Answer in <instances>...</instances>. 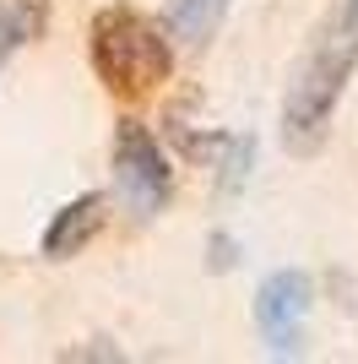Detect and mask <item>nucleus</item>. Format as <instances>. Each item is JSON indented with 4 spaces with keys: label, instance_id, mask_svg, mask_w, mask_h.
<instances>
[{
    "label": "nucleus",
    "instance_id": "1",
    "mask_svg": "<svg viewBox=\"0 0 358 364\" xmlns=\"http://www.w3.org/2000/svg\"><path fill=\"white\" fill-rule=\"evenodd\" d=\"M358 71V0H342L315 28L310 49L298 55L283 92V141L288 152H315L331 131V114L342 104L347 82Z\"/></svg>",
    "mask_w": 358,
    "mask_h": 364
},
{
    "label": "nucleus",
    "instance_id": "2",
    "mask_svg": "<svg viewBox=\"0 0 358 364\" xmlns=\"http://www.w3.org/2000/svg\"><path fill=\"white\" fill-rule=\"evenodd\" d=\"M87 55H92L98 82L109 92H125V98H141V92L163 87L168 71H174L168 28H158V16L136 11V6H104L92 16Z\"/></svg>",
    "mask_w": 358,
    "mask_h": 364
},
{
    "label": "nucleus",
    "instance_id": "3",
    "mask_svg": "<svg viewBox=\"0 0 358 364\" xmlns=\"http://www.w3.org/2000/svg\"><path fill=\"white\" fill-rule=\"evenodd\" d=\"M114 185L136 218L163 213L168 196H174V164H168L163 141L141 120H119L114 131Z\"/></svg>",
    "mask_w": 358,
    "mask_h": 364
},
{
    "label": "nucleus",
    "instance_id": "4",
    "mask_svg": "<svg viewBox=\"0 0 358 364\" xmlns=\"http://www.w3.org/2000/svg\"><path fill=\"white\" fill-rule=\"evenodd\" d=\"M310 304H315V289H310V272H298V267L271 272L266 283L255 289V326H261L266 353L288 359V353L304 348V321H310Z\"/></svg>",
    "mask_w": 358,
    "mask_h": 364
},
{
    "label": "nucleus",
    "instance_id": "5",
    "mask_svg": "<svg viewBox=\"0 0 358 364\" xmlns=\"http://www.w3.org/2000/svg\"><path fill=\"white\" fill-rule=\"evenodd\" d=\"M109 223V196L104 191H87V196H76L71 207H60L55 223L44 228V256L49 261H71L82 256L92 240H98V228Z\"/></svg>",
    "mask_w": 358,
    "mask_h": 364
},
{
    "label": "nucleus",
    "instance_id": "6",
    "mask_svg": "<svg viewBox=\"0 0 358 364\" xmlns=\"http://www.w3.org/2000/svg\"><path fill=\"white\" fill-rule=\"evenodd\" d=\"M234 0H168V38L190 49H207L212 33L223 28V16Z\"/></svg>",
    "mask_w": 358,
    "mask_h": 364
},
{
    "label": "nucleus",
    "instance_id": "7",
    "mask_svg": "<svg viewBox=\"0 0 358 364\" xmlns=\"http://www.w3.org/2000/svg\"><path fill=\"white\" fill-rule=\"evenodd\" d=\"M33 38H38V33L28 28V16L16 11L11 0H0V71H6V65H11V55L22 44H33Z\"/></svg>",
    "mask_w": 358,
    "mask_h": 364
},
{
    "label": "nucleus",
    "instance_id": "8",
    "mask_svg": "<svg viewBox=\"0 0 358 364\" xmlns=\"http://www.w3.org/2000/svg\"><path fill=\"white\" fill-rule=\"evenodd\" d=\"M11 6L28 16V28H33V33H44V22H49V0H11Z\"/></svg>",
    "mask_w": 358,
    "mask_h": 364
},
{
    "label": "nucleus",
    "instance_id": "9",
    "mask_svg": "<svg viewBox=\"0 0 358 364\" xmlns=\"http://www.w3.org/2000/svg\"><path fill=\"white\" fill-rule=\"evenodd\" d=\"M212 250H217V256H212V267L223 272L228 261H234V240H228V234H212Z\"/></svg>",
    "mask_w": 358,
    "mask_h": 364
}]
</instances>
